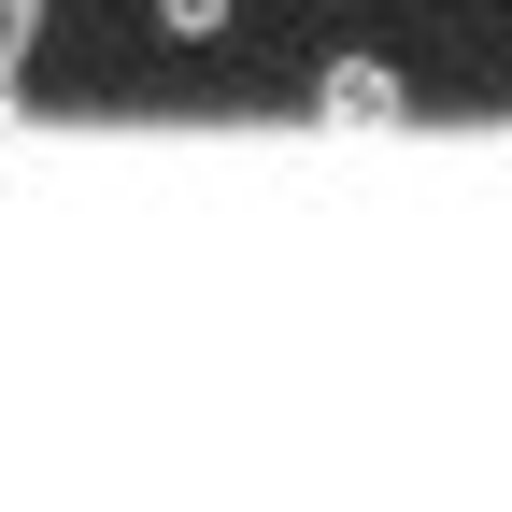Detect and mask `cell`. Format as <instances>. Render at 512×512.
<instances>
[{"instance_id": "cell-3", "label": "cell", "mask_w": 512, "mask_h": 512, "mask_svg": "<svg viewBox=\"0 0 512 512\" xmlns=\"http://www.w3.org/2000/svg\"><path fill=\"white\" fill-rule=\"evenodd\" d=\"M157 29H185V43H214V29H228V0H157Z\"/></svg>"}, {"instance_id": "cell-2", "label": "cell", "mask_w": 512, "mask_h": 512, "mask_svg": "<svg viewBox=\"0 0 512 512\" xmlns=\"http://www.w3.org/2000/svg\"><path fill=\"white\" fill-rule=\"evenodd\" d=\"M29 43H43V0H0V128L29 114Z\"/></svg>"}, {"instance_id": "cell-1", "label": "cell", "mask_w": 512, "mask_h": 512, "mask_svg": "<svg viewBox=\"0 0 512 512\" xmlns=\"http://www.w3.org/2000/svg\"><path fill=\"white\" fill-rule=\"evenodd\" d=\"M313 128H413V86L384 57H328L313 72Z\"/></svg>"}]
</instances>
